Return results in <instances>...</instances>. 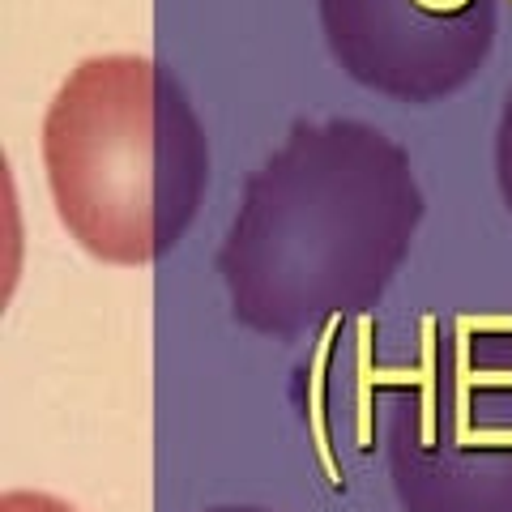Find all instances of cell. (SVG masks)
<instances>
[{
	"label": "cell",
	"instance_id": "obj_3",
	"mask_svg": "<svg viewBox=\"0 0 512 512\" xmlns=\"http://www.w3.org/2000/svg\"><path fill=\"white\" fill-rule=\"evenodd\" d=\"M0 512H77V508L47 491H5L0 495Z\"/></svg>",
	"mask_w": 512,
	"mask_h": 512
},
{
	"label": "cell",
	"instance_id": "obj_4",
	"mask_svg": "<svg viewBox=\"0 0 512 512\" xmlns=\"http://www.w3.org/2000/svg\"><path fill=\"white\" fill-rule=\"evenodd\" d=\"M423 9H431V13H453V9H461V5H470V0H419Z\"/></svg>",
	"mask_w": 512,
	"mask_h": 512
},
{
	"label": "cell",
	"instance_id": "obj_2",
	"mask_svg": "<svg viewBox=\"0 0 512 512\" xmlns=\"http://www.w3.org/2000/svg\"><path fill=\"white\" fill-rule=\"evenodd\" d=\"M338 325H342V312H333L329 316V325H325V333H320V346H316V363H312V436H316V453H320V461H325V470H329V478L333 483H342V474H338V466H333V457H329V440H325V410H320V376H325V359H329V342H333V333H338Z\"/></svg>",
	"mask_w": 512,
	"mask_h": 512
},
{
	"label": "cell",
	"instance_id": "obj_1",
	"mask_svg": "<svg viewBox=\"0 0 512 512\" xmlns=\"http://www.w3.org/2000/svg\"><path fill=\"white\" fill-rule=\"evenodd\" d=\"M43 163L60 222L111 265H150L180 244L205 188L201 128L141 56L86 60L60 86Z\"/></svg>",
	"mask_w": 512,
	"mask_h": 512
}]
</instances>
